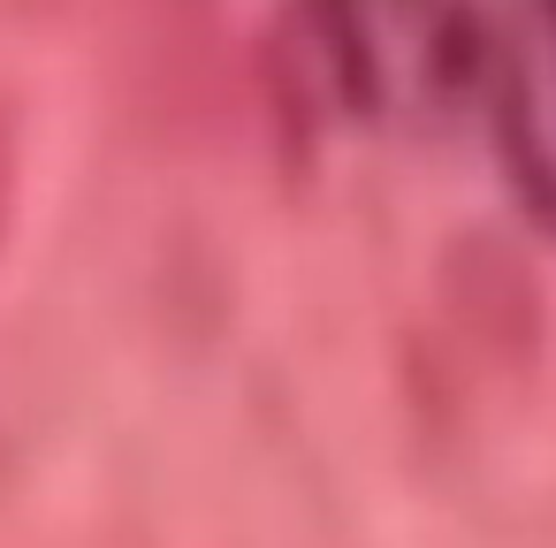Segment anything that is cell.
<instances>
[{"label": "cell", "mask_w": 556, "mask_h": 548, "mask_svg": "<svg viewBox=\"0 0 556 548\" xmlns=\"http://www.w3.org/2000/svg\"><path fill=\"white\" fill-rule=\"evenodd\" d=\"M328 54L358 107L374 115H442L488 62L472 0H320Z\"/></svg>", "instance_id": "1"}, {"label": "cell", "mask_w": 556, "mask_h": 548, "mask_svg": "<svg viewBox=\"0 0 556 548\" xmlns=\"http://www.w3.org/2000/svg\"><path fill=\"white\" fill-rule=\"evenodd\" d=\"M480 69L495 85V130H503L518 191L556 221V0L510 9Z\"/></svg>", "instance_id": "2"}]
</instances>
